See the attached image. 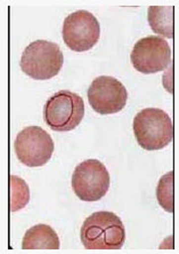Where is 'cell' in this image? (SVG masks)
Masks as SVG:
<instances>
[{
	"label": "cell",
	"instance_id": "cell-1",
	"mask_svg": "<svg viewBox=\"0 0 179 254\" xmlns=\"http://www.w3.org/2000/svg\"><path fill=\"white\" fill-rule=\"evenodd\" d=\"M80 238L87 250H120L126 241V229L117 214L99 211L85 220Z\"/></svg>",
	"mask_w": 179,
	"mask_h": 254
},
{
	"label": "cell",
	"instance_id": "cell-2",
	"mask_svg": "<svg viewBox=\"0 0 179 254\" xmlns=\"http://www.w3.org/2000/svg\"><path fill=\"white\" fill-rule=\"evenodd\" d=\"M133 129L138 144L145 150H160L174 139V124L166 111L158 108L143 109L134 118Z\"/></svg>",
	"mask_w": 179,
	"mask_h": 254
},
{
	"label": "cell",
	"instance_id": "cell-3",
	"mask_svg": "<svg viewBox=\"0 0 179 254\" xmlns=\"http://www.w3.org/2000/svg\"><path fill=\"white\" fill-rule=\"evenodd\" d=\"M64 57L57 44L36 40L25 48L20 66L27 76L36 80H48L61 71Z\"/></svg>",
	"mask_w": 179,
	"mask_h": 254
},
{
	"label": "cell",
	"instance_id": "cell-4",
	"mask_svg": "<svg viewBox=\"0 0 179 254\" xmlns=\"http://www.w3.org/2000/svg\"><path fill=\"white\" fill-rule=\"evenodd\" d=\"M45 122L56 132H69L79 126L85 117V102L71 91H59L47 100L44 109Z\"/></svg>",
	"mask_w": 179,
	"mask_h": 254
},
{
	"label": "cell",
	"instance_id": "cell-5",
	"mask_svg": "<svg viewBox=\"0 0 179 254\" xmlns=\"http://www.w3.org/2000/svg\"><path fill=\"white\" fill-rule=\"evenodd\" d=\"M71 185L74 193L81 200H99L109 191V171L99 160L87 159L76 167Z\"/></svg>",
	"mask_w": 179,
	"mask_h": 254
},
{
	"label": "cell",
	"instance_id": "cell-6",
	"mask_svg": "<svg viewBox=\"0 0 179 254\" xmlns=\"http://www.w3.org/2000/svg\"><path fill=\"white\" fill-rule=\"evenodd\" d=\"M14 149L23 165L40 167L49 162L53 156L54 141L42 127L29 126L17 134Z\"/></svg>",
	"mask_w": 179,
	"mask_h": 254
},
{
	"label": "cell",
	"instance_id": "cell-7",
	"mask_svg": "<svg viewBox=\"0 0 179 254\" xmlns=\"http://www.w3.org/2000/svg\"><path fill=\"white\" fill-rule=\"evenodd\" d=\"M62 35L65 45L71 51H89L99 40V22L88 10H77L64 20Z\"/></svg>",
	"mask_w": 179,
	"mask_h": 254
},
{
	"label": "cell",
	"instance_id": "cell-8",
	"mask_svg": "<svg viewBox=\"0 0 179 254\" xmlns=\"http://www.w3.org/2000/svg\"><path fill=\"white\" fill-rule=\"evenodd\" d=\"M130 61L138 72L152 74L166 70L171 63L169 44L162 37L148 36L134 46Z\"/></svg>",
	"mask_w": 179,
	"mask_h": 254
},
{
	"label": "cell",
	"instance_id": "cell-9",
	"mask_svg": "<svg viewBox=\"0 0 179 254\" xmlns=\"http://www.w3.org/2000/svg\"><path fill=\"white\" fill-rule=\"evenodd\" d=\"M92 110L99 115H112L121 111L127 104L128 93L117 78L99 76L92 80L87 91Z\"/></svg>",
	"mask_w": 179,
	"mask_h": 254
},
{
	"label": "cell",
	"instance_id": "cell-10",
	"mask_svg": "<svg viewBox=\"0 0 179 254\" xmlns=\"http://www.w3.org/2000/svg\"><path fill=\"white\" fill-rule=\"evenodd\" d=\"M23 250H58L59 238L48 225H37L25 233L22 241Z\"/></svg>",
	"mask_w": 179,
	"mask_h": 254
},
{
	"label": "cell",
	"instance_id": "cell-11",
	"mask_svg": "<svg viewBox=\"0 0 179 254\" xmlns=\"http://www.w3.org/2000/svg\"><path fill=\"white\" fill-rule=\"evenodd\" d=\"M174 16V6H150L147 9V21L152 31L169 39L175 36Z\"/></svg>",
	"mask_w": 179,
	"mask_h": 254
},
{
	"label": "cell",
	"instance_id": "cell-12",
	"mask_svg": "<svg viewBox=\"0 0 179 254\" xmlns=\"http://www.w3.org/2000/svg\"><path fill=\"white\" fill-rule=\"evenodd\" d=\"M175 173L168 172L160 178L156 187V199L160 206L169 213L175 211Z\"/></svg>",
	"mask_w": 179,
	"mask_h": 254
},
{
	"label": "cell",
	"instance_id": "cell-13",
	"mask_svg": "<svg viewBox=\"0 0 179 254\" xmlns=\"http://www.w3.org/2000/svg\"><path fill=\"white\" fill-rule=\"evenodd\" d=\"M30 200V189L23 179L10 175V211L17 212L27 206Z\"/></svg>",
	"mask_w": 179,
	"mask_h": 254
}]
</instances>
